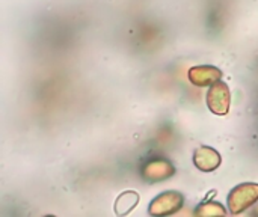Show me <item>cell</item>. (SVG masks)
I'll use <instances>...</instances> for the list:
<instances>
[{
    "mask_svg": "<svg viewBox=\"0 0 258 217\" xmlns=\"http://www.w3.org/2000/svg\"><path fill=\"white\" fill-rule=\"evenodd\" d=\"M258 201L257 183H243L236 186L228 195V207L231 214H240Z\"/></svg>",
    "mask_w": 258,
    "mask_h": 217,
    "instance_id": "1",
    "label": "cell"
},
{
    "mask_svg": "<svg viewBox=\"0 0 258 217\" xmlns=\"http://www.w3.org/2000/svg\"><path fill=\"white\" fill-rule=\"evenodd\" d=\"M183 204H184V196L180 192L168 190L156 196L151 201L148 207V214L150 216H171L180 211Z\"/></svg>",
    "mask_w": 258,
    "mask_h": 217,
    "instance_id": "2",
    "label": "cell"
},
{
    "mask_svg": "<svg viewBox=\"0 0 258 217\" xmlns=\"http://www.w3.org/2000/svg\"><path fill=\"white\" fill-rule=\"evenodd\" d=\"M230 104H231V92L228 85L221 80L215 82L207 92V106L210 112L224 116L230 112Z\"/></svg>",
    "mask_w": 258,
    "mask_h": 217,
    "instance_id": "3",
    "label": "cell"
},
{
    "mask_svg": "<svg viewBox=\"0 0 258 217\" xmlns=\"http://www.w3.org/2000/svg\"><path fill=\"white\" fill-rule=\"evenodd\" d=\"M175 174V168L169 160L165 159H153L147 162L142 168V177L150 183H159L171 178Z\"/></svg>",
    "mask_w": 258,
    "mask_h": 217,
    "instance_id": "4",
    "label": "cell"
},
{
    "mask_svg": "<svg viewBox=\"0 0 258 217\" xmlns=\"http://www.w3.org/2000/svg\"><path fill=\"white\" fill-rule=\"evenodd\" d=\"M222 71L213 65H198L189 69V80L195 86L204 88V86H212L215 82L221 80Z\"/></svg>",
    "mask_w": 258,
    "mask_h": 217,
    "instance_id": "5",
    "label": "cell"
},
{
    "mask_svg": "<svg viewBox=\"0 0 258 217\" xmlns=\"http://www.w3.org/2000/svg\"><path fill=\"white\" fill-rule=\"evenodd\" d=\"M222 162L221 154L212 147H200L194 153V163L203 172H213Z\"/></svg>",
    "mask_w": 258,
    "mask_h": 217,
    "instance_id": "6",
    "label": "cell"
},
{
    "mask_svg": "<svg viewBox=\"0 0 258 217\" xmlns=\"http://www.w3.org/2000/svg\"><path fill=\"white\" fill-rule=\"evenodd\" d=\"M138 202H139V195L135 190L124 192L118 196L115 202V213L118 216H125L138 205Z\"/></svg>",
    "mask_w": 258,
    "mask_h": 217,
    "instance_id": "7",
    "label": "cell"
},
{
    "mask_svg": "<svg viewBox=\"0 0 258 217\" xmlns=\"http://www.w3.org/2000/svg\"><path fill=\"white\" fill-rule=\"evenodd\" d=\"M195 214L201 217L225 216V214H227V210H225L219 202L210 201V202H203V204L197 208Z\"/></svg>",
    "mask_w": 258,
    "mask_h": 217,
    "instance_id": "8",
    "label": "cell"
},
{
    "mask_svg": "<svg viewBox=\"0 0 258 217\" xmlns=\"http://www.w3.org/2000/svg\"><path fill=\"white\" fill-rule=\"evenodd\" d=\"M257 214H258V208H257Z\"/></svg>",
    "mask_w": 258,
    "mask_h": 217,
    "instance_id": "9",
    "label": "cell"
}]
</instances>
